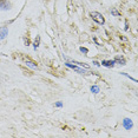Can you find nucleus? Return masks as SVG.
Returning a JSON list of instances; mask_svg holds the SVG:
<instances>
[{"mask_svg":"<svg viewBox=\"0 0 138 138\" xmlns=\"http://www.w3.org/2000/svg\"><path fill=\"white\" fill-rule=\"evenodd\" d=\"M91 18L97 23V24H99V25H103L104 23H105V19H104V17L101 15L100 13H98V12H91Z\"/></svg>","mask_w":138,"mask_h":138,"instance_id":"nucleus-1","label":"nucleus"},{"mask_svg":"<svg viewBox=\"0 0 138 138\" xmlns=\"http://www.w3.org/2000/svg\"><path fill=\"white\" fill-rule=\"evenodd\" d=\"M115 64H116L115 60H103V61H101V65L105 66V67H112Z\"/></svg>","mask_w":138,"mask_h":138,"instance_id":"nucleus-5","label":"nucleus"},{"mask_svg":"<svg viewBox=\"0 0 138 138\" xmlns=\"http://www.w3.org/2000/svg\"><path fill=\"white\" fill-rule=\"evenodd\" d=\"M115 63H118V64L120 65H125V59L123 58V57H120V55H117L116 58H115Z\"/></svg>","mask_w":138,"mask_h":138,"instance_id":"nucleus-6","label":"nucleus"},{"mask_svg":"<svg viewBox=\"0 0 138 138\" xmlns=\"http://www.w3.org/2000/svg\"><path fill=\"white\" fill-rule=\"evenodd\" d=\"M8 4H6L5 1H0V9H8Z\"/></svg>","mask_w":138,"mask_h":138,"instance_id":"nucleus-9","label":"nucleus"},{"mask_svg":"<svg viewBox=\"0 0 138 138\" xmlns=\"http://www.w3.org/2000/svg\"><path fill=\"white\" fill-rule=\"evenodd\" d=\"M55 106H57V107H61V106H63V103H61V101H58V103H55Z\"/></svg>","mask_w":138,"mask_h":138,"instance_id":"nucleus-14","label":"nucleus"},{"mask_svg":"<svg viewBox=\"0 0 138 138\" xmlns=\"http://www.w3.org/2000/svg\"><path fill=\"white\" fill-rule=\"evenodd\" d=\"M93 64L96 65V66H100V64H99V63H98V61H93Z\"/></svg>","mask_w":138,"mask_h":138,"instance_id":"nucleus-15","label":"nucleus"},{"mask_svg":"<svg viewBox=\"0 0 138 138\" xmlns=\"http://www.w3.org/2000/svg\"><path fill=\"white\" fill-rule=\"evenodd\" d=\"M91 92H93V93H98L99 92V87L97 86V85H93V86H91Z\"/></svg>","mask_w":138,"mask_h":138,"instance_id":"nucleus-11","label":"nucleus"},{"mask_svg":"<svg viewBox=\"0 0 138 138\" xmlns=\"http://www.w3.org/2000/svg\"><path fill=\"white\" fill-rule=\"evenodd\" d=\"M39 44H40V37L37 36V37H36V40H34V43H33V47H34V50H37L38 47H39Z\"/></svg>","mask_w":138,"mask_h":138,"instance_id":"nucleus-8","label":"nucleus"},{"mask_svg":"<svg viewBox=\"0 0 138 138\" xmlns=\"http://www.w3.org/2000/svg\"><path fill=\"white\" fill-rule=\"evenodd\" d=\"M132 122H131V119H129V118H125V119L123 120V126L125 128L126 130H130L131 128H132Z\"/></svg>","mask_w":138,"mask_h":138,"instance_id":"nucleus-4","label":"nucleus"},{"mask_svg":"<svg viewBox=\"0 0 138 138\" xmlns=\"http://www.w3.org/2000/svg\"><path fill=\"white\" fill-rule=\"evenodd\" d=\"M79 50H80V52H83V53H87V52H89L87 48H85V47H80Z\"/></svg>","mask_w":138,"mask_h":138,"instance_id":"nucleus-13","label":"nucleus"},{"mask_svg":"<svg viewBox=\"0 0 138 138\" xmlns=\"http://www.w3.org/2000/svg\"><path fill=\"white\" fill-rule=\"evenodd\" d=\"M73 61V64H77L79 65V66H82V67H85V69H90V66L87 64H84V63H79V61H74V60H72Z\"/></svg>","mask_w":138,"mask_h":138,"instance_id":"nucleus-10","label":"nucleus"},{"mask_svg":"<svg viewBox=\"0 0 138 138\" xmlns=\"http://www.w3.org/2000/svg\"><path fill=\"white\" fill-rule=\"evenodd\" d=\"M65 65H66L67 67H70V69H73L74 71H77L78 73H80V74H86V71H85V70L80 69V67H78V66H76V65H72L71 63H66Z\"/></svg>","mask_w":138,"mask_h":138,"instance_id":"nucleus-2","label":"nucleus"},{"mask_svg":"<svg viewBox=\"0 0 138 138\" xmlns=\"http://www.w3.org/2000/svg\"><path fill=\"white\" fill-rule=\"evenodd\" d=\"M7 34H8V30L7 27H0V40H2V39H5V38L7 37Z\"/></svg>","mask_w":138,"mask_h":138,"instance_id":"nucleus-3","label":"nucleus"},{"mask_svg":"<svg viewBox=\"0 0 138 138\" xmlns=\"http://www.w3.org/2000/svg\"><path fill=\"white\" fill-rule=\"evenodd\" d=\"M25 64L27 65L28 67L33 69V70H34V69H37V67H38V65L36 64V63H33V61H31V60H26V61H25Z\"/></svg>","mask_w":138,"mask_h":138,"instance_id":"nucleus-7","label":"nucleus"},{"mask_svg":"<svg viewBox=\"0 0 138 138\" xmlns=\"http://www.w3.org/2000/svg\"><path fill=\"white\" fill-rule=\"evenodd\" d=\"M111 14H113L115 17H120V13L117 11V9H115V8L111 9Z\"/></svg>","mask_w":138,"mask_h":138,"instance_id":"nucleus-12","label":"nucleus"}]
</instances>
